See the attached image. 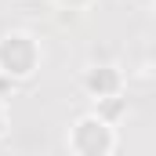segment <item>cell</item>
I'll return each mask as SVG.
<instances>
[{
    "label": "cell",
    "mask_w": 156,
    "mask_h": 156,
    "mask_svg": "<svg viewBox=\"0 0 156 156\" xmlns=\"http://www.w3.org/2000/svg\"><path fill=\"white\" fill-rule=\"evenodd\" d=\"M40 66V44L22 29H11L0 37V76L15 80H29Z\"/></svg>",
    "instance_id": "obj_1"
},
{
    "label": "cell",
    "mask_w": 156,
    "mask_h": 156,
    "mask_svg": "<svg viewBox=\"0 0 156 156\" xmlns=\"http://www.w3.org/2000/svg\"><path fill=\"white\" fill-rule=\"evenodd\" d=\"M113 145H116V131L98 113H83L69 127V149L76 156H109Z\"/></svg>",
    "instance_id": "obj_2"
},
{
    "label": "cell",
    "mask_w": 156,
    "mask_h": 156,
    "mask_svg": "<svg viewBox=\"0 0 156 156\" xmlns=\"http://www.w3.org/2000/svg\"><path fill=\"white\" fill-rule=\"evenodd\" d=\"M83 87L94 102H105V98H120V87H123V76H120L113 66H94L83 73Z\"/></svg>",
    "instance_id": "obj_3"
},
{
    "label": "cell",
    "mask_w": 156,
    "mask_h": 156,
    "mask_svg": "<svg viewBox=\"0 0 156 156\" xmlns=\"http://www.w3.org/2000/svg\"><path fill=\"white\" fill-rule=\"evenodd\" d=\"M58 4H66V7H83V4H91V0H58Z\"/></svg>",
    "instance_id": "obj_4"
},
{
    "label": "cell",
    "mask_w": 156,
    "mask_h": 156,
    "mask_svg": "<svg viewBox=\"0 0 156 156\" xmlns=\"http://www.w3.org/2000/svg\"><path fill=\"white\" fill-rule=\"evenodd\" d=\"M4 127H7V113H4V102H0V134H4Z\"/></svg>",
    "instance_id": "obj_5"
}]
</instances>
